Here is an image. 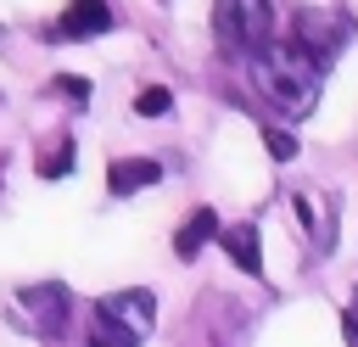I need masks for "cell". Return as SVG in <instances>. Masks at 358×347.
I'll return each instance as SVG.
<instances>
[{
    "label": "cell",
    "mask_w": 358,
    "mask_h": 347,
    "mask_svg": "<svg viewBox=\"0 0 358 347\" xmlns=\"http://www.w3.org/2000/svg\"><path fill=\"white\" fill-rule=\"evenodd\" d=\"M140 341H145V336H140V330H129L123 319H112L101 302L90 308V347H140Z\"/></svg>",
    "instance_id": "cell-10"
},
{
    "label": "cell",
    "mask_w": 358,
    "mask_h": 347,
    "mask_svg": "<svg viewBox=\"0 0 358 347\" xmlns=\"http://www.w3.org/2000/svg\"><path fill=\"white\" fill-rule=\"evenodd\" d=\"M291 45H302V50H308L319 67H330V56L347 45V22H341L336 11H302V17H296Z\"/></svg>",
    "instance_id": "cell-3"
},
{
    "label": "cell",
    "mask_w": 358,
    "mask_h": 347,
    "mask_svg": "<svg viewBox=\"0 0 358 347\" xmlns=\"http://www.w3.org/2000/svg\"><path fill=\"white\" fill-rule=\"evenodd\" d=\"M50 90H56V95H67V101H90V78H73V73H56V78H50Z\"/></svg>",
    "instance_id": "cell-15"
},
{
    "label": "cell",
    "mask_w": 358,
    "mask_h": 347,
    "mask_svg": "<svg viewBox=\"0 0 358 347\" xmlns=\"http://www.w3.org/2000/svg\"><path fill=\"white\" fill-rule=\"evenodd\" d=\"M207 241H218V213H213V207H196V213L179 224V235H173V252H179V257H196Z\"/></svg>",
    "instance_id": "cell-9"
},
{
    "label": "cell",
    "mask_w": 358,
    "mask_h": 347,
    "mask_svg": "<svg viewBox=\"0 0 358 347\" xmlns=\"http://www.w3.org/2000/svg\"><path fill=\"white\" fill-rule=\"evenodd\" d=\"M291 207H296V218L308 224V235L319 241V252H324V246H330V229H336V224H330V201H313V190H296Z\"/></svg>",
    "instance_id": "cell-11"
},
{
    "label": "cell",
    "mask_w": 358,
    "mask_h": 347,
    "mask_svg": "<svg viewBox=\"0 0 358 347\" xmlns=\"http://www.w3.org/2000/svg\"><path fill=\"white\" fill-rule=\"evenodd\" d=\"M168 106H173V95H168L162 84H145V90L134 95V112H140V118H162Z\"/></svg>",
    "instance_id": "cell-13"
},
{
    "label": "cell",
    "mask_w": 358,
    "mask_h": 347,
    "mask_svg": "<svg viewBox=\"0 0 358 347\" xmlns=\"http://www.w3.org/2000/svg\"><path fill=\"white\" fill-rule=\"evenodd\" d=\"M101 308L112 313V319H123L129 330H151V319H157V302H151V291H112V297H101Z\"/></svg>",
    "instance_id": "cell-7"
},
{
    "label": "cell",
    "mask_w": 358,
    "mask_h": 347,
    "mask_svg": "<svg viewBox=\"0 0 358 347\" xmlns=\"http://www.w3.org/2000/svg\"><path fill=\"white\" fill-rule=\"evenodd\" d=\"M213 39L229 56H257L274 39V0H213Z\"/></svg>",
    "instance_id": "cell-2"
},
{
    "label": "cell",
    "mask_w": 358,
    "mask_h": 347,
    "mask_svg": "<svg viewBox=\"0 0 358 347\" xmlns=\"http://www.w3.org/2000/svg\"><path fill=\"white\" fill-rule=\"evenodd\" d=\"M263 146H268L274 162H291V157H296V140H291L285 129H268V123H263Z\"/></svg>",
    "instance_id": "cell-14"
},
{
    "label": "cell",
    "mask_w": 358,
    "mask_h": 347,
    "mask_svg": "<svg viewBox=\"0 0 358 347\" xmlns=\"http://www.w3.org/2000/svg\"><path fill=\"white\" fill-rule=\"evenodd\" d=\"M106 28H112V6L106 0H67V11L56 22L62 39H90V34H106Z\"/></svg>",
    "instance_id": "cell-5"
},
{
    "label": "cell",
    "mask_w": 358,
    "mask_h": 347,
    "mask_svg": "<svg viewBox=\"0 0 358 347\" xmlns=\"http://www.w3.org/2000/svg\"><path fill=\"white\" fill-rule=\"evenodd\" d=\"M162 179V168L151 162V157H117L112 168H106V190L112 196H134V190H145V185H157Z\"/></svg>",
    "instance_id": "cell-6"
},
{
    "label": "cell",
    "mask_w": 358,
    "mask_h": 347,
    "mask_svg": "<svg viewBox=\"0 0 358 347\" xmlns=\"http://www.w3.org/2000/svg\"><path fill=\"white\" fill-rule=\"evenodd\" d=\"M252 84L257 95L285 118V123H302L313 106H319V90H324V67L291 45V39H268L257 56H252Z\"/></svg>",
    "instance_id": "cell-1"
},
{
    "label": "cell",
    "mask_w": 358,
    "mask_h": 347,
    "mask_svg": "<svg viewBox=\"0 0 358 347\" xmlns=\"http://www.w3.org/2000/svg\"><path fill=\"white\" fill-rule=\"evenodd\" d=\"M67 168H73V140H67V134H62V140H56V146H50V157H45V151H39V174H45V179H62V174H67Z\"/></svg>",
    "instance_id": "cell-12"
},
{
    "label": "cell",
    "mask_w": 358,
    "mask_h": 347,
    "mask_svg": "<svg viewBox=\"0 0 358 347\" xmlns=\"http://www.w3.org/2000/svg\"><path fill=\"white\" fill-rule=\"evenodd\" d=\"M218 241H224V252L235 257V269H241V274H263V252H257V224H229V229H218Z\"/></svg>",
    "instance_id": "cell-8"
},
{
    "label": "cell",
    "mask_w": 358,
    "mask_h": 347,
    "mask_svg": "<svg viewBox=\"0 0 358 347\" xmlns=\"http://www.w3.org/2000/svg\"><path fill=\"white\" fill-rule=\"evenodd\" d=\"M341 330H347V347H358V297H352V308L341 313Z\"/></svg>",
    "instance_id": "cell-16"
},
{
    "label": "cell",
    "mask_w": 358,
    "mask_h": 347,
    "mask_svg": "<svg viewBox=\"0 0 358 347\" xmlns=\"http://www.w3.org/2000/svg\"><path fill=\"white\" fill-rule=\"evenodd\" d=\"M22 308L34 313V330H45V336H56L62 325H67V291L62 285H22Z\"/></svg>",
    "instance_id": "cell-4"
}]
</instances>
